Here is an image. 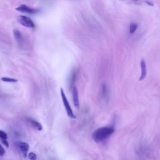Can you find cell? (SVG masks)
Listing matches in <instances>:
<instances>
[{"mask_svg": "<svg viewBox=\"0 0 160 160\" xmlns=\"http://www.w3.org/2000/svg\"><path fill=\"white\" fill-rule=\"evenodd\" d=\"M28 119L29 122L31 124V125L33 128H34L36 129H37L38 131H41L42 129V126L39 122H38L37 121H36L32 118H28Z\"/></svg>", "mask_w": 160, "mask_h": 160, "instance_id": "cell-9", "label": "cell"}, {"mask_svg": "<svg viewBox=\"0 0 160 160\" xmlns=\"http://www.w3.org/2000/svg\"><path fill=\"white\" fill-rule=\"evenodd\" d=\"M16 10L21 12H24V13L31 14H36L39 12V9H35V8H31L26 4L20 5L19 6L16 8Z\"/></svg>", "mask_w": 160, "mask_h": 160, "instance_id": "cell-4", "label": "cell"}, {"mask_svg": "<svg viewBox=\"0 0 160 160\" xmlns=\"http://www.w3.org/2000/svg\"><path fill=\"white\" fill-rule=\"evenodd\" d=\"M138 28V24L136 23H131L129 26V33L133 34Z\"/></svg>", "mask_w": 160, "mask_h": 160, "instance_id": "cell-10", "label": "cell"}, {"mask_svg": "<svg viewBox=\"0 0 160 160\" xmlns=\"http://www.w3.org/2000/svg\"><path fill=\"white\" fill-rule=\"evenodd\" d=\"M13 33L14 35V38L18 42V44L21 46L22 44V36L21 32L18 29H14Z\"/></svg>", "mask_w": 160, "mask_h": 160, "instance_id": "cell-8", "label": "cell"}, {"mask_svg": "<svg viewBox=\"0 0 160 160\" xmlns=\"http://www.w3.org/2000/svg\"><path fill=\"white\" fill-rule=\"evenodd\" d=\"M1 81H4V82H16L18 81L16 79L14 78H7V77H3L1 78Z\"/></svg>", "mask_w": 160, "mask_h": 160, "instance_id": "cell-11", "label": "cell"}, {"mask_svg": "<svg viewBox=\"0 0 160 160\" xmlns=\"http://www.w3.org/2000/svg\"><path fill=\"white\" fill-rule=\"evenodd\" d=\"M28 158H29L30 160H36V159H37V156H36V154L34 153V152H29V153L28 154Z\"/></svg>", "mask_w": 160, "mask_h": 160, "instance_id": "cell-12", "label": "cell"}, {"mask_svg": "<svg viewBox=\"0 0 160 160\" xmlns=\"http://www.w3.org/2000/svg\"><path fill=\"white\" fill-rule=\"evenodd\" d=\"M141 74L139 77V81L143 80L147 73V68H146V62L144 61V59H142L141 61Z\"/></svg>", "mask_w": 160, "mask_h": 160, "instance_id": "cell-7", "label": "cell"}, {"mask_svg": "<svg viewBox=\"0 0 160 160\" xmlns=\"http://www.w3.org/2000/svg\"><path fill=\"white\" fill-rule=\"evenodd\" d=\"M115 129L113 126H104L97 129L92 134L93 140L96 142H100L108 139L113 132Z\"/></svg>", "mask_w": 160, "mask_h": 160, "instance_id": "cell-1", "label": "cell"}, {"mask_svg": "<svg viewBox=\"0 0 160 160\" xmlns=\"http://www.w3.org/2000/svg\"><path fill=\"white\" fill-rule=\"evenodd\" d=\"M5 152H6L5 149L1 146V144H0V156H3L4 155V154H5Z\"/></svg>", "mask_w": 160, "mask_h": 160, "instance_id": "cell-15", "label": "cell"}, {"mask_svg": "<svg viewBox=\"0 0 160 160\" xmlns=\"http://www.w3.org/2000/svg\"><path fill=\"white\" fill-rule=\"evenodd\" d=\"M61 99H62V102L64 104V108L66 109V113L68 114V116L70 118H72V119H75L76 118V116L71 108V106L69 103V101H68L67 99V98L66 96V94L64 93V91L63 90L62 88H61Z\"/></svg>", "mask_w": 160, "mask_h": 160, "instance_id": "cell-2", "label": "cell"}, {"mask_svg": "<svg viewBox=\"0 0 160 160\" xmlns=\"http://www.w3.org/2000/svg\"><path fill=\"white\" fill-rule=\"evenodd\" d=\"M16 146L19 150V151L22 153V156L24 158H26L28 156V152L29 151V144L26 142L18 141L16 142Z\"/></svg>", "mask_w": 160, "mask_h": 160, "instance_id": "cell-5", "label": "cell"}, {"mask_svg": "<svg viewBox=\"0 0 160 160\" xmlns=\"http://www.w3.org/2000/svg\"><path fill=\"white\" fill-rule=\"evenodd\" d=\"M18 21L23 26L26 28H33L35 27L34 22L31 18L26 16H20L18 18Z\"/></svg>", "mask_w": 160, "mask_h": 160, "instance_id": "cell-3", "label": "cell"}, {"mask_svg": "<svg viewBox=\"0 0 160 160\" xmlns=\"http://www.w3.org/2000/svg\"><path fill=\"white\" fill-rule=\"evenodd\" d=\"M72 99H73L74 105L76 108L79 109V96H78L77 88L75 86H74L72 88Z\"/></svg>", "mask_w": 160, "mask_h": 160, "instance_id": "cell-6", "label": "cell"}, {"mask_svg": "<svg viewBox=\"0 0 160 160\" xmlns=\"http://www.w3.org/2000/svg\"><path fill=\"white\" fill-rule=\"evenodd\" d=\"M8 139V134H6V132L2 130H0V139Z\"/></svg>", "mask_w": 160, "mask_h": 160, "instance_id": "cell-13", "label": "cell"}, {"mask_svg": "<svg viewBox=\"0 0 160 160\" xmlns=\"http://www.w3.org/2000/svg\"><path fill=\"white\" fill-rule=\"evenodd\" d=\"M0 141H1V143H2L3 145H4L7 148H9V142H8V141L7 139H1Z\"/></svg>", "mask_w": 160, "mask_h": 160, "instance_id": "cell-14", "label": "cell"}]
</instances>
